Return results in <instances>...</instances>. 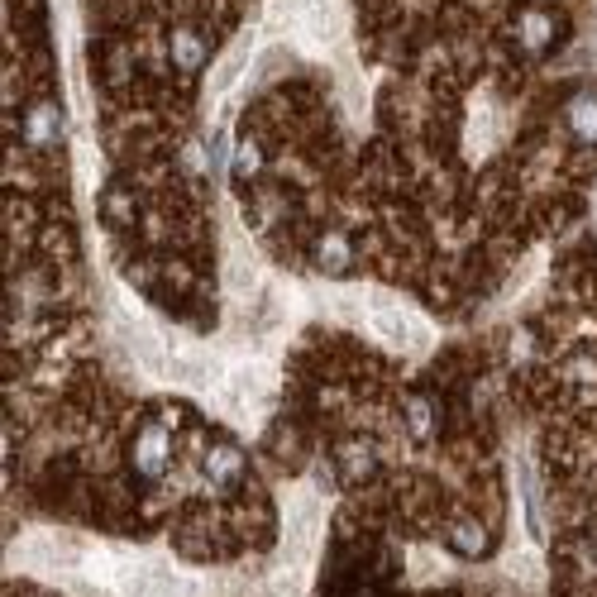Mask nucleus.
Listing matches in <instances>:
<instances>
[{
	"label": "nucleus",
	"instance_id": "1",
	"mask_svg": "<svg viewBox=\"0 0 597 597\" xmlns=\"http://www.w3.org/2000/svg\"><path fill=\"white\" fill-rule=\"evenodd\" d=\"M20 139L29 149H58V139H63V115L53 101H34L29 115L20 120Z\"/></svg>",
	"mask_w": 597,
	"mask_h": 597
},
{
	"label": "nucleus",
	"instance_id": "2",
	"mask_svg": "<svg viewBox=\"0 0 597 597\" xmlns=\"http://www.w3.org/2000/svg\"><path fill=\"white\" fill-rule=\"evenodd\" d=\"M559 34H564V24H559L555 15H545V10H521V15H516V39H521V48H526L531 58H540L545 48H555Z\"/></svg>",
	"mask_w": 597,
	"mask_h": 597
},
{
	"label": "nucleus",
	"instance_id": "3",
	"mask_svg": "<svg viewBox=\"0 0 597 597\" xmlns=\"http://www.w3.org/2000/svg\"><path fill=\"white\" fill-rule=\"evenodd\" d=\"M206 53H211V43L201 39L196 29H187V24H182V29H172V63H177V67H187V72H192V67L206 63Z\"/></svg>",
	"mask_w": 597,
	"mask_h": 597
},
{
	"label": "nucleus",
	"instance_id": "4",
	"mask_svg": "<svg viewBox=\"0 0 597 597\" xmlns=\"http://www.w3.org/2000/svg\"><path fill=\"white\" fill-rule=\"evenodd\" d=\"M569 129L583 144H597V96H574L569 101Z\"/></svg>",
	"mask_w": 597,
	"mask_h": 597
}]
</instances>
